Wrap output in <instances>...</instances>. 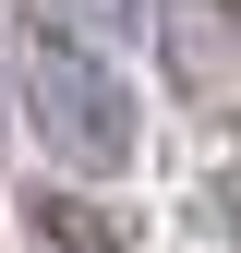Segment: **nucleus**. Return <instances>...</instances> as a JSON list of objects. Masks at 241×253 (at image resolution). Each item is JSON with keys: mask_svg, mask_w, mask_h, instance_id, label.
Masks as SVG:
<instances>
[{"mask_svg": "<svg viewBox=\"0 0 241 253\" xmlns=\"http://www.w3.org/2000/svg\"><path fill=\"white\" fill-rule=\"evenodd\" d=\"M12 60H24V109H37V133H48V169H73V181H120V169L145 157V133H133V97H120V73H109V60L73 37V24L24 12Z\"/></svg>", "mask_w": 241, "mask_h": 253, "instance_id": "1", "label": "nucleus"}, {"mask_svg": "<svg viewBox=\"0 0 241 253\" xmlns=\"http://www.w3.org/2000/svg\"><path fill=\"white\" fill-rule=\"evenodd\" d=\"M157 73L205 133H241V0H157Z\"/></svg>", "mask_w": 241, "mask_h": 253, "instance_id": "2", "label": "nucleus"}, {"mask_svg": "<svg viewBox=\"0 0 241 253\" xmlns=\"http://www.w3.org/2000/svg\"><path fill=\"white\" fill-rule=\"evenodd\" d=\"M12 253H133L120 205L73 193V181H24L12 193Z\"/></svg>", "mask_w": 241, "mask_h": 253, "instance_id": "3", "label": "nucleus"}, {"mask_svg": "<svg viewBox=\"0 0 241 253\" xmlns=\"http://www.w3.org/2000/svg\"><path fill=\"white\" fill-rule=\"evenodd\" d=\"M48 24H84V37H133L145 24V0H37Z\"/></svg>", "mask_w": 241, "mask_h": 253, "instance_id": "4", "label": "nucleus"}, {"mask_svg": "<svg viewBox=\"0 0 241 253\" xmlns=\"http://www.w3.org/2000/svg\"><path fill=\"white\" fill-rule=\"evenodd\" d=\"M193 217H205L229 253H241V169H217V181H205V193H193Z\"/></svg>", "mask_w": 241, "mask_h": 253, "instance_id": "5", "label": "nucleus"}]
</instances>
